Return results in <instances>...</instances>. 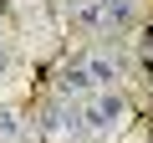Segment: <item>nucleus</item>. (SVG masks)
<instances>
[{"instance_id": "20e7f679", "label": "nucleus", "mask_w": 153, "mask_h": 143, "mask_svg": "<svg viewBox=\"0 0 153 143\" xmlns=\"http://www.w3.org/2000/svg\"><path fill=\"white\" fill-rule=\"evenodd\" d=\"M41 133H51V138H66V133H82V102H51L46 112H41Z\"/></svg>"}, {"instance_id": "39448f33", "label": "nucleus", "mask_w": 153, "mask_h": 143, "mask_svg": "<svg viewBox=\"0 0 153 143\" xmlns=\"http://www.w3.org/2000/svg\"><path fill=\"white\" fill-rule=\"evenodd\" d=\"M5 72H10V56H5V51H0V77H5Z\"/></svg>"}, {"instance_id": "7ed1b4c3", "label": "nucleus", "mask_w": 153, "mask_h": 143, "mask_svg": "<svg viewBox=\"0 0 153 143\" xmlns=\"http://www.w3.org/2000/svg\"><path fill=\"white\" fill-rule=\"evenodd\" d=\"M76 66H82V77H87V87H92V92H107V87L123 77V61H117L112 51H87Z\"/></svg>"}, {"instance_id": "f03ea898", "label": "nucleus", "mask_w": 153, "mask_h": 143, "mask_svg": "<svg viewBox=\"0 0 153 143\" xmlns=\"http://www.w3.org/2000/svg\"><path fill=\"white\" fill-rule=\"evenodd\" d=\"M123 112H128V102L117 97V92H97L92 102H82V133H117L123 128Z\"/></svg>"}, {"instance_id": "f257e3e1", "label": "nucleus", "mask_w": 153, "mask_h": 143, "mask_svg": "<svg viewBox=\"0 0 153 143\" xmlns=\"http://www.w3.org/2000/svg\"><path fill=\"white\" fill-rule=\"evenodd\" d=\"M76 21L87 31H128L133 26V0H76Z\"/></svg>"}]
</instances>
